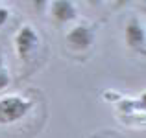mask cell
Wrapping results in <instances>:
<instances>
[{
  "label": "cell",
  "instance_id": "6da1fadb",
  "mask_svg": "<svg viewBox=\"0 0 146 138\" xmlns=\"http://www.w3.org/2000/svg\"><path fill=\"white\" fill-rule=\"evenodd\" d=\"M32 110V101L21 96H6L0 99V125L15 124Z\"/></svg>",
  "mask_w": 146,
  "mask_h": 138
},
{
  "label": "cell",
  "instance_id": "7a4b0ae2",
  "mask_svg": "<svg viewBox=\"0 0 146 138\" xmlns=\"http://www.w3.org/2000/svg\"><path fill=\"white\" fill-rule=\"evenodd\" d=\"M15 48H17V55L22 61H28L30 57L35 53V50L39 48V35H37L35 28L30 24H24L17 32L15 37Z\"/></svg>",
  "mask_w": 146,
  "mask_h": 138
},
{
  "label": "cell",
  "instance_id": "3957f363",
  "mask_svg": "<svg viewBox=\"0 0 146 138\" xmlns=\"http://www.w3.org/2000/svg\"><path fill=\"white\" fill-rule=\"evenodd\" d=\"M65 41H67V44L70 46L72 50H80V52H83V50H89L91 46H93V43H94V32L89 28V26L80 24V26H74V28L67 33Z\"/></svg>",
  "mask_w": 146,
  "mask_h": 138
},
{
  "label": "cell",
  "instance_id": "277c9868",
  "mask_svg": "<svg viewBox=\"0 0 146 138\" xmlns=\"http://www.w3.org/2000/svg\"><path fill=\"white\" fill-rule=\"evenodd\" d=\"M124 39L126 44L133 50H144V41H146V33H144V26L141 24V20L137 18H129L126 22L124 28Z\"/></svg>",
  "mask_w": 146,
  "mask_h": 138
},
{
  "label": "cell",
  "instance_id": "5b68a950",
  "mask_svg": "<svg viewBox=\"0 0 146 138\" xmlns=\"http://www.w3.org/2000/svg\"><path fill=\"white\" fill-rule=\"evenodd\" d=\"M52 17L57 22H70L78 17V9L68 0H56L52 2Z\"/></svg>",
  "mask_w": 146,
  "mask_h": 138
},
{
  "label": "cell",
  "instance_id": "8992f818",
  "mask_svg": "<svg viewBox=\"0 0 146 138\" xmlns=\"http://www.w3.org/2000/svg\"><path fill=\"white\" fill-rule=\"evenodd\" d=\"M7 85H9V74H7V70L0 68V90H4Z\"/></svg>",
  "mask_w": 146,
  "mask_h": 138
},
{
  "label": "cell",
  "instance_id": "52a82bcc",
  "mask_svg": "<svg viewBox=\"0 0 146 138\" xmlns=\"http://www.w3.org/2000/svg\"><path fill=\"white\" fill-rule=\"evenodd\" d=\"M7 18H9V11L6 7H0V28L7 22Z\"/></svg>",
  "mask_w": 146,
  "mask_h": 138
},
{
  "label": "cell",
  "instance_id": "ba28073f",
  "mask_svg": "<svg viewBox=\"0 0 146 138\" xmlns=\"http://www.w3.org/2000/svg\"><path fill=\"white\" fill-rule=\"evenodd\" d=\"M2 64H4V57H2V52H0V68H2Z\"/></svg>",
  "mask_w": 146,
  "mask_h": 138
}]
</instances>
